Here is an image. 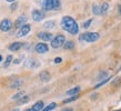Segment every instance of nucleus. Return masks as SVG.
I'll return each instance as SVG.
<instances>
[{"instance_id": "f257e3e1", "label": "nucleus", "mask_w": 121, "mask_h": 111, "mask_svg": "<svg viewBox=\"0 0 121 111\" xmlns=\"http://www.w3.org/2000/svg\"><path fill=\"white\" fill-rule=\"evenodd\" d=\"M61 27H62L63 30L68 31L71 34H77L79 32V26L73 18H71L69 16H66L63 17L62 20H61Z\"/></svg>"}, {"instance_id": "f03ea898", "label": "nucleus", "mask_w": 121, "mask_h": 111, "mask_svg": "<svg viewBox=\"0 0 121 111\" xmlns=\"http://www.w3.org/2000/svg\"><path fill=\"white\" fill-rule=\"evenodd\" d=\"M99 33L98 32H86L80 37L81 40H84L87 42H95L99 39Z\"/></svg>"}, {"instance_id": "7ed1b4c3", "label": "nucleus", "mask_w": 121, "mask_h": 111, "mask_svg": "<svg viewBox=\"0 0 121 111\" xmlns=\"http://www.w3.org/2000/svg\"><path fill=\"white\" fill-rule=\"evenodd\" d=\"M65 42H66L65 36L63 34H58L51 40V47L52 48H60L65 44Z\"/></svg>"}, {"instance_id": "20e7f679", "label": "nucleus", "mask_w": 121, "mask_h": 111, "mask_svg": "<svg viewBox=\"0 0 121 111\" xmlns=\"http://www.w3.org/2000/svg\"><path fill=\"white\" fill-rule=\"evenodd\" d=\"M30 30H31V27H30V25H23L22 27H20L18 30V32H17V37H25V36H27L28 33L30 32Z\"/></svg>"}, {"instance_id": "39448f33", "label": "nucleus", "mask_w": 121, "mask_h": 111, "mask_svg": "<svg viewBox=\"0 0 121 111\" xmlns=\"http://www.w3.org/2000/svg\"><path fill=\"white\" fill-rule=\"evenodd\" d=\"M12 28V22L9 20V19H4L2 21L0 22V30L4 31V32H7Z\"/></svg>"}, {"instance_id": "423d86ee", "label": "nucleus", "mask_w": 121, "mask_h": 111, "mask_svg": "<svg viewBox=\"0 0 121 111\" xmlns=\"http://www.w3.org/2000/svg\"><path fill=\"white\" fill-rule=\"evenodd\" d=\"M35 49H36V51H37L38 53H46V52H48V50H49V47L47 46V43L40 42V43L36 44Z\"/></svg>"}, {"instance_id": "0eeeda50", "label": "nucleus", "mask_w": 121, "mask_h": 111, "mask_svg": "<svg viewBox=\"0 0 121 111\" xmlns=\"http://www.w3.org/2000/svg\"><path fill=\"white\" fill-rule=\"evenodd\" d=\"M32 19L36 22H39L43 19V13L40 10H33L32 11Z\"/></svg>"}, {"instance_id": "6e6552de", "label": "nucleus", "mask_w": 121, "mask_h": 111, "mask_svg": "<svg viewBox=\"0 0 121 111\" xmlns=\"http://www.w3.org/2000/svg\"><path fill=\"white\" fill-rule=\"evenodd\" d=\"M41 4L44 10H51L53 9V4H52V0H41Z\"/></svg>"}, {"instance_id": "1a4fd4ad", "label": "nucleus", "mask_w": 121, "mask_h": 111, "mask_svg": "<svg viewBox=\"0 0 121 111\" xmlns=\"http://www.w3.org/2000/svg\"><path fill=\"white\" fill-rule=\"evenodd\" d=\"M38 37L43 41L52 40V34L50 32H39L38 33Z\"/></svg>"}, {"instance_id": "9d476101", "label": "nucleus", "mask_w": 121, "mask_h": 111, "mask_svg": "<svg viewBox=\"0 0 121 111\" xmlns=\"http://www.w3.org/2000/svg\"><path fill=\"white\" fill-rule=\"evenodd\" d=\"M27 20H28V19H27L26 16H20V17L17 19V21H16L15 26L17 27V28H20V27H22L23 25H26Z\"/></svg>"}, {"instance_id": "9b49d317", "label": "nucleus", "mask_w": 121, "mask_h": 111, "mask_svg": "<svg viewBox=\"0 0 121 111\" xmlns=\"http://www.w3.org/2000/svg\"><path fill=\"white\" fill-rule=\"evenodd\" d=\"M43 107H44L43 102H42V101H38V102H36V103L33 104L31 109H32L33 111H41L43 109Z\"/></svg>"}, {"instance_id": "f8f14e48", "label": "nucleus", "mask_w": 121, "mask_h": 111, "mask_svg": "<svg viewBox=\"0 0 121 111\" xmlns=\"http://www.w3.org/2000/svg\"><path fill=\"white\" fill-rule=\"evenodd\" d=\"M39 78H40L42 81H49L51 76H50V73H49L48 71H42V72L39 74Z\"/></svg>"}, {"instance_id": "ddd939ff", "label": "nucleus", "mask_w": 121, "mask_h": 111, "mask_svg": "<svg viewBox=\"0 0 121 111\" xmlns=\"http://www.w3.org/2000/svg\"><path fill=\"white\" fill-rule=\"evenodd\" d=\"M22 47V43L21 42H13V43L11 44L10 47H9V49H10L11 51H18L19 49Z\"/></svg>"}, {"instance_id": "4468645a", "label": "nucleus", "mask_w": 121, "mask_h": 111, "mask_svg": "<svg viewBox=\"0 0 121 111\" xmlns=\"http://www.w3.org/2000/svg\"><path fill=\"white\" fill-rule=\"evenodd\" d=\"M80 92V87H76V88H72L67 91V94L69 96H77L78 93Z\"/></svg>"}, {"instance_id": "2eb2a0df", "label": "nucleus", "mask_w": 121, "mask_h": 111, "mask_svg": "<svg viewBox=\"0 0 121 111\" xmlns=\"http://www.w3.org/2000/svg\"><path fill=\"white\" fill-rule=\"evenodd\" d=\"M56 107H57V103H56V102H52V103H50L49 106H47V107H43V109L41 111H51V110H53Z\"/></svg>"}, {"instance_id": "dca6fc26", "label": "nucleus", "mask_w": 121, "mask_h": 111, "mask_svg": "<svg viewBox=\"0 0 121 111\" xmlns=\"http://www.w3.org/2000/svg\"><path fill=\"white\" fill-rule=\"evenodd\" d=\"M108 9H109V4H108V2H104V4H103L102 6L100 7V11H101V13H102V15L107 13Z\"/></svg>"}, {"instance_id": "f3484780", "label": "nucleus", "mask_w": 121, "mask_h": 111, "mask_svg": "<svg viewBox=\"0 0 121 111\" xmlns=\"http://www.w3.org/2000/svg\"><path fill=\"white\" fill-rule=\"evenodd\" d=\"M63 47H65V49H72L74 47V43L72 42V41H67V42H65V44H63Z\"/></svg>"}, {"instance_id": "a211bd4d", "label": "nucleus", "mask_w": 121, "mask_h": 111, "mask_svg": "<svg viewBox=\"0 0 121 111\" xmlns=\"http://www.w3.org/2000/svg\"><path fill=\"white\" fill-rule=\"evenodd\" d=\"M52 4H53V9H60L61 7L60 0H52Z\"/></svg>"}, {"instance_id": "6ab92c4d", "label": "nucleus", "mask_w": 121, "mask_h": 111, "mask_svg": "<svg viewBox=\"0 0 121 111\" xmlns=\"http://www.w3.org/2000/svg\"><path fill=\"white\" fill-rule=\"evenodd\" d=\"M28 101H29V97H28V96H25V97H21V98L18 100V103L19 104L26 103V102H28Z\"/></svg>"}, {"instance_id": "aec40b11", "label": "nucleus", "mask_w": 121, "mask_h": 111, "mask_svg": "<svg viewBox=\"0 0 121 111\" xmlns=\"http://www.w3.org/2000/svg\"><path fill=\"white\" fill-rule=\"evenodd\" d=\"M43 26H44V28H47V29H51V28L55 27V21H47Z\"/></svg>"}, {"instance_id": "412c9836", "label": "nucleus", "mask_w": 121, "mask_h": 111, "mask_svg": "<svg viewBox=\"0 0 121 111\" xmlns=\"http://www.w3.org/2000/svg\"><path fill=\"white\" fill-rule=\"evenodd\" d=\"M92 11H93V13H95V15H101L100 7H99V6H97V4H95V6H93V8H92Z\"/></svg>"}, {"instance_id": "4be33fe9", "label": "nucleus", "mask_w": 121, "mask_h": 111, "mask_svg": "<svg viewBox=\"0 0 121 111\" xmlns=\"http://www.w3.org/2000/svg\"><path fill=\"white\" fill-rule=\"evenodd\" d=\"M23 94H25V92H23V91H21V92H19V93H17V94H15V96L12 97V99H13V100H19L22 96H23Z\"/></svg>"}, {"instance_id": "5701e85b", "label": "nucleus", "mask_w": 121, "mask_h": 111, "mask_svg": "<svg viewBox=\"0 0 121 111\" xmlns=\"http://www.w3.org/2000/svg\"><path fill=\"white\" fill-rule=\"evenodd\" d=\"M78 98H79V97H78V94H77V96L71 97V98H69V99H66L65 101H63V102H65V103H68V102H71V101H74V100H77Z\"/></svg>"}, {"instance_id": "b1692460", "label": "nucleus", "mask_w": 121, "mask_h": 111, "mask_svg": "<svg viewBox=\"0 0 121 111\" xmlns=\"http://www.w3.org/2000/svg\"><path fill=\"white\" fill-rule=\"evenodd\" d=\"M11 61H12V56H8L7 57V60H6V63H4V67H8L9 64L11 63Z\"/></svg>"}, {"instance_id": "393cba45", "label": "nucleus", "mask_w": 121, "mask_h": 111, "mask_svg": "<svg viewBox=\"0 0 121 111\" xmlns=\"http://www.w3.org/2000/svg\"><path fill=\"white\" fill-rule=\"evenodd\" d=\"M109 81V78H106V79H104V80H103L102 82H100L99 85H95V89H98V88H100V87H101V85H104V83H107V82Z\"/></svg>"}, {"instance_id": "a878e982", "label": "nucleus", "mask_w": 121, "mask_h": 111, "mask_svg": "<svg viewBox=\"0 0 121 111\" xmlns=\"http://www.w3.org/2000/svg\"><path fill=\"white\" fill-rule=\"evenodd\" d=\"M21 83H22V81L18 80V81H16L15 83H12V85H11V88H18V87L21 85Z\"/></svg>"}, {"instance_id": "bb28decb", "label": "nucleus", "mask_w": 121, "mask_h": 111, "mask_svg": "<svg viewBox=\"0 0 121 111\" xmlns=\"http://www.w3.org/2000/svg\"><path fill=\"white\" fill-rule=\"evenodd\" d=\"M91 22H92V20L91 19H89V20H87V21L83 23V27L84 28H88V27H90V25H91Z\"/></svg>"}, {"instance_id": "cd10ccee", "label": "nucleus", "mask_w": 121, "mask_h": 111, "mask_svg": "<svg viewBox=\"0 0 121 111\" xmlns=\"http://www.w3.org/2000/svg\"><path fill=\"white\" fill-rule=\"evenodd\" d=\"M61 61H62V59H61L60 57H58V58H56V59H55V62L56 63H60Z\"/></svg>"}, {"instance_id": "c85d7f7f", "label": "nucleus", "mask_w": 121, "mask_h": 111, "mask_svg": "<svg viewBox=\"0 0 121 111\" xmlns=\"http://www.w3.org/2000/svg\"><path fill=\"white\" fill-rule=\"evenodd\" d=\"M62 111H72V109H71V108H66V109H63Z\"/></svg>"}, {"instance_id": "c756f323", "label": "nucleus", "mask_w": 121, "mask_h": 111, "mask_svg": "<svg viewBox=\"0 0 121 111\" xmlns=\"http://www.w3.org/2000/svg\"><path fill=\"white\" fill-rule=\"evenodd\" d=\"M11 9H12V10H15V9H16V4H12V6H11Z\"/></svg>"}, {"instance_id": "7c9ffc66", "label": "nucleus", "mask_w": 121, "mask_h": 111, "mask_svg": "<svg viewBox=\"0 0 121 111\" xmlns=\"http://www.w3.org/2000/svg\"><path fill=\"white\" fill-rule=\"evenodd\" d=\"M7 1H8V2H15L16 0H7Z\"/></svg>"}, {"instance_id": "2f4dec72", "label": "nucleus", "mask_w": 121, "mask_h": 111, "mask_svg": "<svg viewBox=\"0 0 121 111\" xmlns=\"http://www.w3.org/2000/svg\"><path fill=\"white\" fill-rule=\"evenodd\" d=\"M119 12H120V15H121V6H119Z\"/></svg>"}, {"instance_id": "473e14b6", "label": "nucleus", "mask_w": 121, "mask_h": 111, "mask_svg": "<svg viewBox=\"0 0 121 111\" xmlns=\"http://www.w3.org/2000/svg\"><path fill=\"white\" fill-rule=\"evenodd\" d=\"M25 111H33V110H32V109H26Z\"/></svg>"}, {"instance_id": "72a5a7b5", "label": "nucleus", "mask_w": 121, "mask_h": 111, "mask_svg": "<svg viewBox=\"0 0 121 111\" xmlns=\"http://www.w3.org/2000/svg\"><path fill=\"white\" fill-rule=\"evenodd\" d=\"M0 61H2V57H1V55H0Z\"/></svg>"}, {"instance_id": "f704fd0d", "label": "nucleus", "mask_w": 121, "mask_h": 111, "mask_svg": "<svg viewBox=\"0 0 121 111\" xmlns=\"http://www.w3.org/2000/svg\"><path fill=\"white\" fill-rule=\"evenodd\" d=\"M12 111H19V109H15V110H12Z\"/></svg>"}, {"instance_id": "c9c22d12", "label": "nucleus", "mask_w": 121, "mask_h": 111, "mask_svg": "<svg viewBox=\"0 0 121 111\" xmlns=\"http://www.w3.org/2000/svg\"><path fill=\"white\" fill-rule=\"evenodd\" d=\"M116 111H121V110H116Z\"/></svg>"}, {"instance_id": "e433bc0d", "label": "nucleus", "mask_w": 121, "mask_h": 111, "mask_svg": "<svg viewBox=\"0 0 121 111\" xmlns=\"http://www.w3.org/2000/svg\"><path fill=\"white\" fill-rule=\"evenodd\" d=\"M120 70H121V67H120Z\"/></svg>"}]
</instances>
